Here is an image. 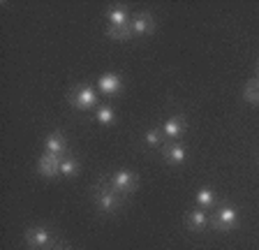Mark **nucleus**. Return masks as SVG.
<instances>
[{
	"label": "nucleus",
	"mask_w": 259,
	"mask_h": 250,
	"mask_svg": "<svg viewBox=\"0 0 259 250\" xmlns=\"http://www.w3.org/2000/svg\"><path fill=\"white\" fill-rule=\"evenodd\" d=\"M91 195H93V204L97 206V211L104 213V216H116L125 206V197L113 190L107 179L97 181L91 188Z\"/></svg>",
	"instance_id": "nucleus-1"
},
{
	"label": "nucleus",
	"mask_w": 259,
	"mask_h": 250,
	"mask_svg": "<svg viewBox=\"0 0 259 250\" xmlns=\"http://www.w3.org/2000/svg\"><path fill=\"white\" fill-rule=\"evenodd\" d=\"M107 181L113 190L123 197L135 195V192L139 190V174L132 172V169H116L113 174L107 176Z\"/></svg>",
	"instance_id": "nucleus-2"
},
{
	"label": "nucleus",
	"mask_w": 259,
	"mask_h": 250,
	"mask_svg": "<svg viewBox=\"0 0 259 250\" xmlns=\"http://www.w3.org/2000/svg\"><path fill=\"white\" fill-rule=\"evenodd\" d=\"M238 225V209L232 204H222L215 209V213H210V229L215 232H232Z\"/></svg>",
	"instance_id": "nucleus-3"
},
{
	"label": "nucleus",
	"mask_w": 259,
	"mask_h": 250,
	"mask_svg": "<svg viewBox=\"0 0 259 250\" xmlns=\"http://www.w3.org/2000/svg\"><path fill=\"white\" fill-rule=\"evenodd\" d=\"M67 98H70L72 107L79 109V111H88V109L100 107V104H97L100 102V98H97V91L93 86H83V84H81V86H74Z\"/></svg>",
	"instance_id": "nucleus-4"
},
{
	"label": "nucleus",
	"mask_w": 259,
	"mask_h": 250,
	"mask_svg": "<svg viewBox=\"0 0 259 250\" xmlns=\"http://www.w3.org/2000/svg\"><path fill=\"white\" fill-rule=\"evenodd\" d=\"M26 243L30 250H47L54 245V236H51V229L44 227V225H35V227L26 229Z\"/></svg>",
	"instance_id": "nucleus-5"
},
{
	"label": "nucleus",
	"mask_w": 259,
	"mask_h": 250,
	"mask_svg": "<svg viewBox=\"0 0 259 250\" xmlns=\"http://www.w3.org/2000/svg\"><path fill=\"white\" fill-rule=\"evenodd\" d=\"M123 79H120V74H116V72H104L100 79H97V93H102V95H107V98H116V95H120L123 93Z\"/></svg>",
	"instance_id": "nucleus-6"
},
{
	"label": "nucleus",
	"mask_w": 259,
	"mask_h": 250,
	"mask_svg": "<svg viewBox=\"0 0 259 250\" xmlns=\"http://www.w3.org/2000/svg\"><path fill=\"white\" fill-rule=\"evenodd\" d=\"M44 153H51V155H56V158H67L70 155V148H67V139H65V135L60 130H54L49 132L47 139H44Z\"/></svg>",
	"instance_id": "nucleus-7"
},
{
	"label": "nucleus",
	"mask_w": 259,
	"mask_h": 250,
	"mask_svg": "<svg viewBox=\"0 0 259 250\" xmlns=\"http://www.w3.org/2000/svg\"><path fill=\"white\" fill-rule=\"evenodd\" d=\"M185 130H188V120H185V116H181V114L169 116V118L162 123V135H164L167 142H178Z\"/></svg>",
	"instance_id": "nucleus-8"
},
{
	"label": "nucleus",
	"mask_w": 259,
	"mask_h": 250,
	"mask_svg": "<svg viewBox=\"0 0 259 250\" xmlns=\"http://www.w3.org/2000/svg\"><path fill=\"white\" fill-rule=\"evenodd\" d=\"M130 26H132L135 37H146V35L155 33V17L151 12H137L132 17V21H130Z\"/></svg>",
	"instance_id": "nucleus-9"
},
{
	"label": "nucleus",
	"mask_w": 259,
	"mask_h": 250,
	"mask_svg": "<svg viewBox=\"0 0 259 250\" xmlns=\"http://www.w3.org/2000/svg\"><path fill=\"white\" fill-rule=\"evenodd\" d=\"M162 158H164L167 164L178 167V164H183L188 160V148L181 142H164L162 144Z\"/></svg>",
	"instance_id": "nucleus-10"
},
{
	"label": "nucleus",
	"mask_w": 259,
	"mask_h": 250,
	"mask_svg": "<svg viewBox=\"0 0 259 250\" xmlns=\"http://www.w3.org/2000/svg\"><path fill=\"white\" fill-rule=\"evenodd\" d=\"M185 227L190 232H204L206 227H210V213L204 209H192L185 213Z\"/></svg>",
	"instance_id": "nucleus-11"
},
{
	"label": "nucleus",
	"mask_w": 259,
	"mask_h": 250,
	"mask_svg": "<svg viewBox=\"0 0 259 250\" xmlns=\"http://www.w3.org/2000/svg\"><path fill=\"white\" fill-rule=\"evenodd\" d=\"M37 172L44 179H54L60 174V158L51 155V153H42L37 160Z\"/></svg>",
	"instance_id": "nucleus-12"
},
{
	"label": "nucleus",
	"mask_w": 259,
	"mask_h": 250,
	"mask_svg": "<svg viewBox=\"0 0 259 250\" xmlns=\"http://www.w3.org/2000/svg\"><path fill=\"white\" fill-rule=\"evenodd\" d=\"M104 17H107L109 26H130V21H132V14L125 5H109Z\"/></svg>",
	"instance_id": "nucleus-13"
},
{
	"label": "nucleus",
	"mask_w": 259,
	"mask_h": 250,
	"mask_svg": "<svg viewBox=\"0 0 259 250\" xmlns=\"http://www.w3.org/2000/svg\"><path fill=\"white\" fill-rule=\"evenodd\" d=\"M81 172V162L76 160V155H67V158L60 160V176L63 179H74Z\"/></svg>",
	"instance_id": "nucleus-14"
},
{
	"label": "nucleus",
	"mask_w": 259,
	"mask_h": 250,
	"mask_svg": "<svg viewBox=\"0 0 259 250\" xmlns=\"http://www.w3.org/2000/svg\"><path fill=\"white\" fill-rule=\"evenodd\" d=\"M116 109L109 107V104H100V107L95 109V120L100 125H104V128H109V125H116Z\"/></svg>",
	"instance_id": "nucleus-15"
},
{
	"label": "nucleus",
	"mask_w": 259,
	"mask_h": 250,
	"mask_svg": "<svg viewBox=\"0 0 259 250\" xmlns=\"http://www.w3.org/2000/svg\"><path fill=\"white\" fill-rule=\"evenodd\" d=\"M197 204H199V209H204V211L215 209V204H218L215 192L210 190V188H201V190L197 192Z\"/></svg>",
	"instance_id": "nucleus-16"
},
{
	"label": "nucleus",
	"mask_w": 259,
	"mask_h": 250,
	"mask_svg": "<svg viewBox=\"0 0 259 250\" xmlns=\"http://www.w3.org/2000/svg\"><path fill=\"white\" fill-rule=\"evenodd\" d=\"M107 37L118 39V42H127V39L135 37V33H132V26H109Z\"/></svg>",
	"instance_id": "nucleus-17"
},
{
	"label": "nucleus",
	"mask_w": 259,
	"mask_h": 250,
	"mask_svg": "<svg viewBox=\"0 0 259 250\" xmlns=\"http://www.w3.org/2000/svg\"><path fill=\"white\" fill-rule=\"evenodd\" d=\"M144 142H146V146H151V148H157V146L162 148V144L167 142V139L162 135V128H153V130H146Z\"/></svg>",
	"instance_id": "nucleus-18"
},
{
	"label": "nucleus",
	"mask_w": 259,
	"mask_h": 250,
	"mask_svg": "<svg viewBox=\"0 0 259 250\" xmlns=\"http://www.w3.org/2000/svg\"><path fill=\"white\" fill-rule=\"evenodd\" d=\"M243 98L248 100V102L259 104V79H254V81H250L248 86H245V91H243Z\"/></svg>",
	"instance_id": "nucleus-19"
},
{
	"label": "nucleus",
	"mask_w": 259,
	"mask_h": 250,
	"mask_svg": "<svg viewBox=\"0 0 259 250\" xmlns=\"http://www.w3.org/2000/svg\"><path fill=\"white\" fill-rule=\"evenodd\" d=\"M257 79H259V67H257Z\"/></svg>",
	"instance_id": "nucleus-20"
}]
</instances>
